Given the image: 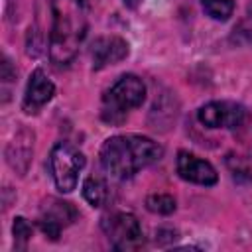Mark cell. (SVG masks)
<instances>
[{
    "label": "cell",
    "instance_id": "7",
    "mask_svg": "<svg viewBox=\"0 0 252 252\" xmlns=\"http://www.w3.org/2000/svg\"><path fill=\"white\" fill-rule=\"evenodd\" d=\"M197 118L205 128H238L246 120V108L230 100H213L199 108Z\"/></svg>",
    "mask_w": 252,
    "mask_h": 252
},
{
    "label": "cell",
    "instance_id": "6",
    "mask_svg": "<svg viewBox=\"0 0 252 252\" xmlns=\"http://www.w3.org/2000/svg\"><path fill=\"white\" fill-rule=\"evenodd\" d=\"M77 217H79V211L71 203L49 197L41 207V213H39V219H37V226L45 234V238L59 240L61 230L65 226L73 224L77 220Z\"/></svg>",
    "mask_w": 252,
    "mask_h": 252
},
{
    "label": "cell",
    "instance_id": "5",
    "mask_svg": "<svg viewBox=\"0 0 252 252\" xmlns=\"http://www.w3.org/2000/svg\"><path fill=\"white\" fill-rule=\"evenodd\" d=\"M100 228L114 250L130 252L144 246V232L140 220L132 213H110L102 217Z\"/></svg>",
    "mask_w": 252,
    "mask_h": 252
},
{
    "label": "cell",
    "instance_id": "13",
    "mask_svg": "<svg viewBox=\"0 0 252 252\" xmlns=\"http://www.w3.org/2000/svg\"><path fill=\"white\" fill-rule=\"evenodd\" d=\"M205 14L217 22H226L234 12V0H201Z\"/></svg>",
    "mask_w": 252,
    "mask_h": 252
},
{
    "label": "cell",
    "instance_id": "14",
    "mask_svg": "<svg viewBox=\"0 0 252 252\" xmlns=\"http://www.w3.org/2000/svg\"><path fill=\"white\" fill-rule=\"evenodd\" d=\"M175 207V199L169 193H152L146 197V209L154 215H171Z\"/></svg>",
    "mask_w": 252,
    "mask_h": 252
},
{
    "label": "cell",
    "instance_id": "2",
    "mask_svg": "<svg viewBox=\"0 0 252 252\" xmlns=\"http://www.w3.org/2000/svg\"><path fill=\"white\" fill-rule=\"evenodd\" d=\"M163 156V148L148 136L120 134L110 136L100 146L98 158L102 169L114 179L134 177L144 167L156 163Z\"/></svg>",
    "mask_w": 252,
    "mask_h": 252
},
{
    "label": "cell",
    "instance_id": "3",
    "mask_svg": "<svg viewBox=\"0 0 252 252\" xmlns=\"http://www.w3.org/2000/svg\"><path fill=\"white\" fill-rule=\"evenodd\" d=\"M146 98V85L140 77L122 75L102 96V120L108 124H122L132 108H138Z\"/></svg>",
    "mask_w": 252,
    "mask_h": 252
},
{
    "label": "cell",
    "instance_id": "11",
    "mask_svg": "<svg viewBox=\"0 0 252 252\" xmlns=\"http://www.w3.org/2000/svg\"><path fill=\"white\" fill-rule=\"evenodd\" d=\"M32 156H33V132L22 126L6 148V161L18 175H26L32 163Z\"/></svg>",
    "mask_w": 252,
    "mask_h": 252
},
{
    "label": "cell",
    "instance_id": "15",
    "mask_svg": "<svg viewBox=\"0 0 252 252\" xmlns=\"http://www.w3.org/2000/svg\"><path fill=\"white\" fill-rule=\"evenodd\" d=\"M12 234H14V248L16 250H26L28 248V242L32 240L33 228L28 222V219L16 217L14 219V224H12Z\"/></svg>",
    "mask_w": 252,
    "mask_h": 252
},
{
    "label": "cell",
    "instance_id": "9",
    "mask_svg": "<svg viewBox=\"0 0 252 252\" xmlns=\"http://www.w3.org/2000/svg\"><path fill=\"white\" fill-rule=\"evenodd\" d=\"M130 53L128 41L118 35H100L91 43V63L94 71H100L108 65L120 63Z\"/></svg>",
    "mask_w": 252,
    "mask_h": 252
},
{
    "label": "cell",
    "instance_id": "8",
    "mask_svg": "<svg viewBox=\"0 0 252 252\" xmlns=\"http://www.w3.org/2000/svg\"><path fill=\"white\" fill-rule=\"evenodd\" d=\"M175 169H177V175L189 183H195V185H205V187H211L219 181V173L217 169L203 158L191 154V152H177V158H175Z\"/></svg>",
    "mask_w": 252,
    "mask_h": 252
},
{
    "label": "cell",
    "instance_id": "17",
    "mask_svg": "<svg viewBox=\"0 0 252 252\" xmlns=\"http://www.w3.org/2000/svg\"><path fill=\"white\" fill-rule=\"evenodd\" d=\"M0 77H2V83H12V81H16V69L12 67V63H10V59H8V57H4V59H2Z\"/></svg>",
    "mask_w": 252,
    "mask_h": 252
},
{
    "label": "cell",
    "instance_id": "18",
    "mask_svg": "<svg viewBox=\"0 0 252 252\" xmlns=\"http://www.w3.org/2000/svg\"><path fill=\"white\" fill-rule=\"evenodd\" d=\"M124 4H126L128 8H136V6L140 4V0H124Z\"/></svg>",
    "mask_w": 252,
    "mask_h": 252
},
{
    "label": "cell",
    "instance_id": "16",
    "mask_svg": "<svg viewBox=\"0 0 252 252\" xmlns=\"http://www.w3.org/2000/svg\"><path fill=\"white\" fill-rule=\"evenodd\" d=\"M234 37H238V39L244 41V43H252V2L248 4L244 18H242L240 24L236 26V30H234Z\"/></svg>",
    "mask_w": 252,
    "mask_h": 252
},
{
    "label": "cell",
    "instance_id": "10",
    "mask_svg": "<svg viewBox=\"0 0 252 252\" xmlns=\"http://www.w3.org/2000/svg\"><path fill=\"white\" fill-rule=\"evenodd\" d=\"M55 94V85L53 81L43 73V69H35L30 75L24 100H22V110L26 114H37Z\"/></svg>",
    "mask_w": 252,
    "mask_h": 252
},
{
    "label": "cell",
    "instance_id": "1",
    "mask_svg": "<svg viewBox=\"0 0 252 252\" xmlns=\"http://www.w3.org/2000/svg\"><path fill=\"white\" fill-rule=\"evenodd\" d=\"M51 32H49V59L63 67L69 65L89 30V14L85 0H49Z\"/></svg>",
    "mask_w": 252,
    "mask_h": 252
},
{
    "label": "cell",
    "instance_id": "4",
    "mask_svg": "<svg viewBox=\"0 0 252 252\" xmlns=\"http://www.w3.org/2000/svg\"><path fill=\"white\" fill-rule=\"evenodd\" d=\"M85 167V156L69 142H57L49 152V169L55 187L61 193H71L77 187L79 173Z\"/></svg>",
    "mask_w": 252,
    "mask_h": 252
},
{
    "label": "cell",
    "instance_id": "12",
    "mask_svg": "<svg viewBox=\"0 0 252 252\" xmlns=\"http://www.w3.org/2000/svg\"><path fill=\"white\" fill-rule=\"evenodd\" d=\"M83 197L91 207H104L108 201V185L100 175H91L83 183Z\"/></svg>",
    "mask_w": 252,
    "mask_h": 252
}]
</instances>
